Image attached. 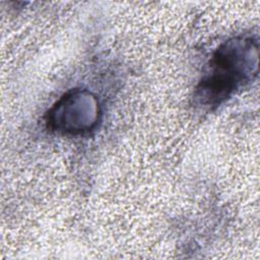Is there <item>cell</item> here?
Masks as SVG:
<instances>
[{
    "instance_id": "obj_1",
    "label": "cell",
    "mask_w": 260,
    "mask_h": 260,
    "mask_svg": "<svg viewBox=\"0 0 260 260\" xmlns=\"http://www.w3.org/2000/svg\"><path fill=\"white\" fill-rule=\"evenodd\" d=\"M258 46L253 38L240 37L221 45L209 61L196 93L205 107L219 105L257 74Z\"/></svg>"
},
{
    "instance_id": "obj_2",
    "label": "cell",
    "mask_w": 260,
    "mask_h": 260,
    "mask_svg": "<svg viewBox=\"0 0 260 260\" xmlns=\"http://www.w3.org/2000/svg\"><path fill=\"white\" fill-rule=\"evenodd\" d=\"M98 103L89 93L74 91L65 95L50 114L49 123L60 131H87L98 119Z\"/></svg>"
}]
</instances>
